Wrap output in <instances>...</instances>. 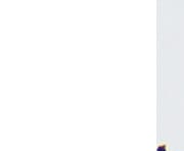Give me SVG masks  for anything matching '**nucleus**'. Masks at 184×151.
<instances>
[]
</instances>
